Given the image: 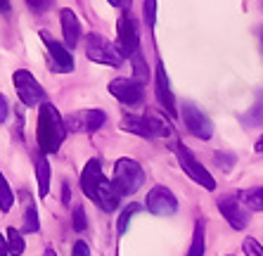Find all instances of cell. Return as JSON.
<instances>
[{
  "mask_svg": "<svg viewBox=\"0 0 263 256\" xmlns=\"http://www.w3.org/2000/svg\"><path fill=\"white\" fill-rule=\"evenodd\" d=\"M81 188L86 192V197H90L100 209L104 211H114L119 207V192L114 190V185L102 176V166H100L98 159H90L81 173Z\"/></svg>",
  "mask_w": 263,
  "mask_h": 256,
  "instance_id": "obj_1",
  "label": "cell"
},
{
  "mask_svg": "<svg viewBox=\"0 0 263 256\" xmlns=\"http://www.w3.org/2000/svg\"><path fill=\"white\" fill-rule=\"evenodd\" d=\"M64 135H67V126L62 121L60 112L50 102H43L41 109H38V126H36V138L41 152L43 154L57 152L60 145L64 142Z\"/></svg>",
  "mask_w": 263,
  "mask_h": 256,
  "instance_id": "obj_2",
  "label": "cell"
},
{
  "mask_svg": "<svg viewBox=\"0 0 263 256\" xmlns=\"http://www.w3.org/2000/svg\"><path fill=\"white\" fill-rule=\"evenodd\" d=\"M145 183V171L138 161L133 159H119L114 164V176H111V185L119 192V197L135 195Z\"/></svg>",
  "mask_w": 263,
  "mask_h": 256,
  "instance_id": "obj_3",
  "label": "cell"
},
{
  "mask_svg": "<svg viewBox=\"0 0 263 256\" xmlns=\"http://www.w3.org/2000/svg\"><path fill=\"white\" fill-rule=\"evenodd\" d=\"M86 57L98 62V64H107V67H121L123 64L121 50L98 33H90L86 38Z\"/></svg>",
  "mask_w": 263,
  "mask_h": 256,
  "instance_id": "obj_4",
  "label": "cell"
},
{
  "mask_svg": "<svg viewBox=\"0 0 263 256\" xmlns=\"http://www.w3.org/2000/svg\"><path fill=\"white\" fill-rule=\"evenodd\" d=\"M176 150V154H178V161H180V169L187 173V176L195 180V183H199L202 188H206V190H214L216 188V180H214V176L209 173L206 169H204V164H199L195 157H192V152L187 150V147H173Z\"/></svg>",
  "mask_w": 263,
  "mask_h": 256,
  "instance_id": "obj_5",
  "label": "cell"
},
{
  "mask_svg": "<svg viewBox=\"0 0 263 256\" xmlns=\"http://www.w3.org/2000/svg\"><path fill=\"white\" fill-rule=\"evenodd\" d=\"M145 207L149 213L154 216H173L178 211V199L168 188L164 185H157L147 192V199H145Z\"/></svg>",
  "mask_w": 263,
  "mask_h": 256,
  "instance_id": "obj_6",
  "label": "cell"
},
{
  "mask_svg": "<svg viewBox=\"0 0 263 256\" xmlns=\"http://www.w3.org/2000/svg\"><path fill=\"white\" fill-rule=\"evenodd\" d=\"M14 88H17L19 100H22L26 107H33V104L43 102V98H45L41 83H38V81L33 79V74H29L26 69L14 71Z\"/></svg>",
  "mask_w": 263,
  "mask_h": 256,
  "instance_id": "obj_7",
  "label": "cell"
},
{
  "mask_svg": "<svg viewBox=\"0 0 263 256\" xmlns=\"http://www.w3.org/2000/svg\"><path fill=\"white\" fill-rule=\"evenodd\" d=\"M119 50H121L123 57H133L140 50L138 26H135V19L128 12L121 14V19H119Z\"/></svg>",
  "mask_w": 263,
  "mask_h": 256,
  "instance_id": "obj_8",
  "label": "cell"
},
{
  "mask_svg": "<svg viewBox=\"0 0 263 256\" xmlns=\"http://www.w3.org/2000/svg\"><path fill=\"white\" fill-rule=\"evenodd\" d=\"M183 121H185V128H187L195 138H199V140H209V138L214 135V126H211V121H209L206 116L190 102L183 104Z\"/></svg>",
  "mask_w": 263,
  "mask_h": 256,
  "instance_id": "obj_9",
  "label": "cell"
},
{
  "mask_svg": "<svg viewBox=\"0 0 263 256\" xmlns=\"http://www.w3.org/2000/svg\"><path fill=\"white\" fill-rule=\"evenodd\" d=\"M107 116L100 109H86V112H76V114H69L64 126L69 131H86V133H95L100 126H104Z\"/></svg>",
  "mask_w": 263,
  "mask_h": 256,
  "instance_id": "obj_10",
  "label": "cell"
},
{
  "mask_svg": "<svg viewBox=\"0 0 263 256\" xmlns=\"http://www.w3.org/2000/svg\"><path fill=\"white\" fill-rule=\"evenodd\" d=\"M109 93L123 104L142 102V83L135 79H114L109 83Z\"/></svg>",
  "mask_w": 263,
  "mask_h": 256,
  "instance_id": "obj_11",
  "label": "cell"
},
{
  "mask_svg": "<svg viewBox=\"0 0 263 256\" xmlns=\"http://www.w3.org/2000/svg\"><path fill=\"white\" fill-rule=\"evenodd\" d=\"M218 211L223 213V218L235 228V230H245L249 223V216L245 211V204L237 197H220L218 199Z\"/></svg>",
  "mask_w": 263,
  "mask_h": 256,
  "instance_id": "obj_12",
  "label": "cell"
},
{
  "mask_svg": "<svg viewBox=\"0 0 263 256\" xmlns=\"http://www.w3.org/2000/svg\"><path fill=\"white\" fill-rule=\"evenodd\" d=\"M41 38H43V43L48 45V52H50V57H52V62H55V71H60V74L73 71V57L67 45H62L55 38H50L48 31H41Z\"/></svg>",
  "mask_w": 263,
  "mask_h": 256,
  "instance_id": "obj_13",
  "label": "cell"
},
{
  "mask_svg": "<svg viewBox=\"0 0 263 256\" xmlns=\"http://www.w3.org/2000/svg\"><path fill=\"white\" fill-rule=\"evenodd\" d=\"M157 100H159L161 109L168 112L171 116H176V100H173V93L168 88V79H166V69L164 64H157Z\"/></svg>",
  "mask_w": 263,
  "mask_h": 256,
  "instance_id": "obj_14",
  "label": "cell"
},
{
  "mask_svg": "<svg viewBox=\"0 0 263 256\" xmlns=\"http://www.w3.org/2000/svg\"><path fill=\"white\" fill-rule=\"evenodd\" d=\"M60 19H62V33H64V43H67L69 50H73L76 45H79V38H81L79 19H76V14H73L69 7H64V10L60 12Z\"/></svg>",
  "mask_w": 263,
  "mask_h": 256,
  "instance_id": "obj_15",
  "label": "cell"
},
{
  "mask_svg": "<svg viewBox=\"0 0 263 256\" xmlns=\"http://www.w3.org/2000/svg\"><path fill=\"white\" fill-rule=\"evenodd\" d=\"M147 123L152 131V138H173V126L171 121H166V116H161L159 112H147Z\"/></svg>",
  "mask_w": 263,
  "mask_h": 256,
  "instance_id": "obj_16",
  "label": "cell"
},
{
  "mask_svg": "<svg viewBox=\"0 0 263 256\" xmlns=\"http://www.w3.org/2000/svg\"><path fill=\"white\" fill-rule=\"evenodd\" d=\"M121 128H123V131H128V133L140 135V138H152V131H149V123H147L145 116L126 114L121 119Z\"/></svg>",
  "mask_w": 263,
  "mask_h": 256,
  "instance_id": "obj_17",
  "label": "cell"
},
{
  "mask_svg": "<svg viewBox=\"0 0 263 256\" xmlns=\"http://www.w3.org/2000/svg\"><path fill=\"white\" fill-rule=\"evenodd\" d=\"M36 176H38V195L48 197V192H50V164L45 157L36 159Z\"/></svg>",
  "mask_w": 263,
  "mask_h": 256,
  "instance_id": "obj_18",
  "label": "cell"
},
{
  "mask_svg": "<svg viewBox=\"0 0 263 256\" xmlns=\"http://www.w3.org/2000/svg\"><path fill=\"white\" fill-rule=\"evenodd\" d=\"M239 202L245 204L251 211H263V188H254V190H245L239 195Z\"/></svg>",
  "mask_w": 263,
  "mask_h": 256,
  "instance_id": "obj_19",
  "label": "cell"
},
{
  "mask_svg": "<svg viewBox=\"0 0 263 256\" xmlns=\"http://www.w3.org/2000/svg\"><path fill=\"white\" fill-rule=\"evenodd\" d=\"M7 251L12 256H19L24 251V237H22V232L17 228H10L7 230Z\"/></svg>",
  "mask_w": 263,
  "mask_h": 256,
  "instance_id": "obj_20",
  "label": "cell"
},
{
  "mask_svg": "<svg viewBox=\"0 0 263 256\" xmlns=\"http://www.w3.org/2000/svg\"><path fill=\"white\" fill-rule=\"evenodd\" d=\"M187 256H204V221H197L195 237H192V247Z\"/></svg>",
  "mask_w": 263,
  "mask_h": 256,
  "instance_id": "obj_21",
  "label": "cell"
},
{
  "mask_svg": "<svg viewBox=\"0 0 263 256\" xmlns=\"http://www.w3.org/2000/svg\"><path fill=\"white\" fill-rule=\"evenodd\" d=\"M14 204V195H12V190H10V185H7L5 176L0 173V211H10Z\"/></svg>",
  "mask_w": 263,
  "mask_h": 256,
  "instance_id": "obj_22",
  "label": "cell"
},
{
  "mask_svg": "<svg viewBox=\"0 0 263 256\" xmlns=\"http://www.w3.org/2000/svg\"><path fill=\"white\" fill-rule=\"evenodd\" d=\"M41 223H38V211H36V204H26V211H24V232H38Z\"/></svg>",
  "mask_w": 263,
  "mask_h": 256,
  "instance_id": "obj_23",
  "label": "cell"
},
{
  "mask_svg": "<svg viewBox=\"0 0 263 256\" xmlns=\"http://www.w3.org/2000/svg\"><path fill=\"white\" fill-rule=\"evenodd\" d=\"M130 60H133V67H135V76H138V81H140V83H142V81H147V76H149V69H147L145 60H142L140 50H138V52H135Z\"/></svg>",
  "mask_w": 263,
  "mask_h": 256,
  "instance_id": "obj_24",
  "label": "cell"
},
{
  "mask_svg": "<svg viewBox=\"0 0 263 256\" xmlns=\"http://www.w3.org/2000/svg\"><path fill=\"white\" fill-rule=\"evenodd\" d=\"M145 22H147V26L152 29L154 26V22H157V0H145Z\"/></svg>",
  "mask_w": 263,
  "mask_h": 256,
  "instance_id": "obj_25",
  "label": "cell"
},
{
  "mask_svg": "<svg viewBox=\"0 0 263 256\" xmlns=\"http://www.w3.org/2000/svg\"><path fill=\"white\" fill-rule=\"evenodd\" d=\"M138 209H140L138 204H130V207L121 213V218H119V235H123V232H126V228H128V221L133 218V213L138 211Z\"/></svg>",
  "mask_w": 263,
  "mask_h": 256,
  "instance_id": "obj_26",
  "label": "cell"
},
{
  "mask_svg": "<svg viewBox=\"0 0 263 256\" xmlns=\"http://www.w3.org/2000/svg\"><path fill=\"white\" fill-rule=\"evenodd\" d=\"M73 228L76 230H86V211H83V207L81 204H76L73 207Z\"/></svg>",
  "mask_w": 263,
  "mask_h": 256,
  "instance_id": "obj_27",
  "label": "cell"
},
{
  "mask_svg": "<svg viewBox=\"0 0 263 256\" xmlns=\"http://www.w3.org/2000/svg\"><path fill=\"white\" fill-rule=\"evenodd\" d=\"M245 251H247V256H263L261 242H256L254 237H247L245 240Z\"/></svg>",
  "mask_w": 263,
  "mask_h": 256,
  "instance_id": "obj_28",
  "label": "cell"
},
{
  "mask_svg": "<svg viewBox=\"0 0 263 256\" xmlns=\"http://www.w3.org/2000/svg\"><path fill=\"white\" fill-rule=\"evenodd\" d=\"M73 256H90V249H88V244L83 240H79L73 244Z\"/></svg>",
  "mask_w": 263,
  "mask_h": 256,
  "instance_id": "obj_29",
  "label": "cell"
},
{
  "mask_svg": "<svg viewBox=\"0 0 263 256\" xmlns=\"http://www.w3.org/2000/svg\"><path fill=\"white\" fill-rule=\"evenodd\" d=\"M7 119V100L5 95H0V123Z\"/></svg>",
  "mask_w": 263,
  "mask_h": 256,
  "instance_id": "obj_30",
  "label": "cell"
},
{
  "mask_svg": "<svg viewBox=\"0 0 263 256\" xmlns=\"http://www.w3.org/2000/svg\"><path fill=\"white\" fill-rule=\"evenodd\" d=\"M26 5L33 7V12H41V10L45 7V3H43V0H26Z\"/></svg>",
  "mask_w": 263,
  "mask_h": 256,
  "instance_id": "obj_31",
  "label": "cell"
},
{
  "mask_svg": "<svg viewBox=\"0 0 263 256\" xmlns=\"http://www.w3.org/2000/svg\"><path fill=\"white\" fill-rule=\"evenodd\" d=\"M7 254V240H3V235H0V256Z\"/></svg>",
  "mask_w": 263,
  "mask_h": 256,
  "instance_id": "obj_32",
  "label": "cell"
},
{
  "mask_svg": "<svg viewBox=\"0 0 263 256\" xmlns=\"http://www.w3.org/2000/svg\"><path fill=\"white\" fill-rule=\"evenodd\" d=\"M10 10V0H0V12H7Z\"/></svg>",
  "mask_w": 263,
  "mask_h": 256,
  "instance_id": "obj_33",
  "label": "cell"
},
{
  "mask_svg": "<svg viewBox=\"0 0 263 256\" xmlns=\"http://www.w3.org/2000/svg\"><path fill=\"white\" fill-rule=\"evenodd\" d=\"M109 5H114V7H121V5H123V0H109Z\"/></svg>",
  "mask_w": 263,
  "mask_h": 256,
  "instance_id": "obj_34",
  "label": "cell"
},
{
  "mask_svg": "<svg viewBox=\"0 0 263 256\" xmlns=\"http://www.w3.org/2000/svg\"><path fill=\"white\" fill-rule=\"evenodd\" d=\"M256 150H258V152H263V138H261V140H258V145H256Z\"/></svg>",
  "mask_w": 263,
  "mask_h": 256,
  "instance_id": "obj_35",
  "label": "cell"
},
{
  "mask_svg": "<svg viewBox=\"0 0 263 256\" xmlns=\"http://www.w3.org/2000/svg\"><path fill=\"white\" fill-rule=\"evenodd\" d=\"M43 256H57V254H55L52 249H45V254H43Z\"/></svg>",
  "mask_w": 263,
  "mask_h": 256,
  "instance_id": "obj_36",
  "label": "cell"
},
{
  "mask_svg": "<svg viewBox=\"0 0 263 256\" xmlns=\"http://www.w3.org/2000/svg\"><path fill=\"white\" fill-rule=\"evenodd\" d=\"M261 48H263V33H261Z\"/></svg>",
  "mask_w": 263,
  "mask_h": 256,
  "instance_id": "obj_37",
  "label": "cell"
}]
</instances>
